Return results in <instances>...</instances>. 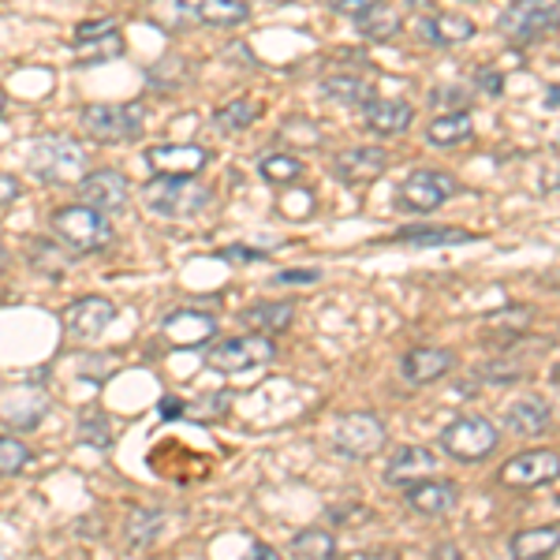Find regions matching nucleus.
Instances as JSON below:
<instances>
[{"instance_id": "nucleus-1", "label": "nucleus", "mask_w": 560, "mask_h": 560, "mask_svg": "<svg viewBox=\"0 0 560 560\" xmlns=\"http://www.w3.org/2000/svg\"><path fill=\"white\" fill-rule=\"evenodd\" d=\"M213 202V191L198 176H153L142 187V206L168 221H191L206 213Z\"/></svg>"}, {"instance_id": "nucleus-2", "label": "nucleus", "mask_w": 560, "mask_h": 560, "mask_svg": "<svg viewBox=\"0 0 560 560\" xmlns=\"http://www.w3.org/2000/svg\"><path fill=\"white\" fill-rule=\"evenodd\" d=\"M86 147L68 135H42L38 142L31 147V173L42 179V184L65 187V184H79L86 176Z\"/></svg>"}, {"instance_id": "nucleus-3", "label": "nucleus", "mask_w": 560, "mask_h": 560, "mask_svg": "<svg viewBox=\"0 0 560 560\" xmlns=\"http://www.w3.org/2000/svg\"><path fill=\"white\" fill-rule=\"evenodd\" d=\"M49 229H52V236L60 243H68L71 250H79V255H97V250L113 247V240H116V229L108 224V217L86 202L57 210L49 217Z\"/></svg>"}, {"instance_id": "nucleus-4", "label": "nucleus", "mask_w": 560, "mask_h": 560, "mask_svg": "<svg viewBox=\"0 0 560 560\" xmlns=\"http://www.w3.org/2000/svg\"><path fill=\"white\" fill-rule=\"evenodd\" d=\"M206 366L217 374H247V370H261L277 359L273 337L266 332H247V337H229L221 345L206 348Z\"/></svg>"}, {"instance_id": "nucleus-5", "label": "nucleus", "mask_w": 560, "mask_h": 560, "mask_svg": "<svg viewBox=\"0 0 560 560\" xmlns=\"http://www.w3.org/2000/svg\"><path fill=\"white\" fill-rule=\"evenodd\" d=\"M79 120H83V131L94 142L116 147V142L139 139L142 128H147V108H142L139 102H128V105H86Z\"/></svg>"}, {"instance_id": "nucleus-6", "label": "nucleus", "mask_w": 560, "mask_h": 560, "mask_svg": "<svg viewBox=\"0 0 560 560\" xmlns=\"http://www.w3.org/2000/svg\"><path fill=\"white\" fill-rule=\"evenodd\" d=\"M501 34L509 42H538L560 31V0H516L504 8L501 15Z\"/></svg>"}, {"instance_id": "nucleus-7", "label": "nucleus", "mask_w": 560, "mask_h": 560, "mask_svg": "<svg viewBox=\"0 0 560 560\" xmlns=\"http://www.w3.org/2000/svg\"><path fill=\"white\" fill-rule=\"evenodd\" d=\"M441 448H445L453 459H464V464H478V459L493 456L497 445H501V433L490 419H482V415H464V419L448 422L445 430H441Z\"/></svg>"}, {"instance_id": "nucleus-8", "label": "nucleus", "mask_w": 560, "mask_h": 560, "mask_svg": "<svg viewBox=\"0 0 560 560\" xmlns=\"http://www.w3.org/2000/svg\"><path fill=\"white\" fill-rule=\"evenodd\" d=\"M332 448L348 459H370L374 453H382L388 430L374 411H348L345 419L332 427Z\"/></svg>"}, {"instance_id": "nucleus-9", "label": "nucleus", "mask_w": 560, "mask_h": 560, "mask_svg": "<svg viewBox=\"0 0 560 560\" xmlns=\"http://www.w3.org/2000/svg\"><path fill=\"white\" fill-rule=\"evenodd\" d=\"M560 478V453L557 448H527V453L512 456L501 467V482L516 486V490H535Z\"/></svg>"}, {"instance_id": "nucleus-10", "label": "nucleus", "mask_w": 560, "mask_h": 560, "mask_svg": "<svg viewBox=\"0 0 560 560\" xmlns=\"http://www.w3.org/2000/svg\"><path fill=\"white\" fill-rule=\"evenodd\" d=\"M453 195H456V179L448 173H441V168H419V173H411L400 187V202L415 213L441 210Z\"/></svg>"}, {"instance_id": "nucleus-11", "label": "nucleus", "mask_w": 560, "mask_h": 560, "mask_svg": "<svg viewBox=\"0 0 560 560\" xmlns=\"http://www.w3.org/2000/svg\"><path fill=\"white\" fill-rule=\"evenodd\" d=\"M128 195L131 184L120 168H97V173H86L79 179V198L102 213H124L128 210Z\"/></svg>"}, {"instance_id": "nucleus-12", "label": "nucleus", "mask_w": 560, "mask_h": 560, "mask_svg": "<svg viewBox=\"0 0 560 560\" xmlns=\"http://www.w3.org/2000/svg\"><path fill=\"white\" fill-rule=\"evenodd\" d=\"M213 153L198 142H165V147L147 150V165L158 176H198L202 168H210Z\"/></svg>"}, {"instance_id": "nucleus-13", "label": "nucleus", "mask_w": 560, "mask_h": 560, "mask_svg": "<svg viewBox=\"0 0 560 560\" xmlns=\"http://www.w3.org/2000/svg\"><path fill=\"white\" fill-rule=\"evenodd\" d=\"M116 322V306L105 300V295H83V300H75L65 311V332L71 340H97L108 325Z\"/></svg>"}, {"instance_id": "nucleus-14", "label": "nucleus", "mask_w": 560, "mask_h": 560, "mask_svg": "<svg viewBox=\"0 0 560 560\" xmlns=\"http://www.w3.org/2000/svg\"><path fill=\"white\" fill-rule=\"evenodd\" d=\"M388 168V153L377 150V147H351V150H340L332 158V176L348 187H363V184H374Z\"/></svg>"}, {"instance_id": "nucleus-15", "label": "nucleus", "mask_w": 560, "mask_h": 560, "mask_svg": "<svg viewBox=\"0 0 560 560\" xmlns=\"http://www.w3.org/2000/svg\"><path fill=\"white\" fill-rule=\"evenodd\" d=\"M161 337L173 348H198L217 337V318L206 311H173L161 322Z\"/></svg>"}, {"instance_id": "nucleus-16", "label": "nucleus", "mask_w": 560, "mask_h": 560, "mask_svg": "<svg viewBox=\"0 0 560 560\" xmlns=\"http://www.w3.org/2000/svg\"><path fill=\"white\" fill-rule=\"evenodd\" d=\"M408 509L419 512V516H448L459 501V486L448 482V478H419V482L408 486Z\"/></svg>"}, {"instance_id": "nucleus-17", "label": "nucleus", "mask_w": 560, "mask_h": 560, "mask_svg": "<svg viewBox=\"0 0 560 560\" xmlns=\"http://www.w3.org/2000/svg\"><path fill=\"white\" fill-rule=\"evenodd\" d=\"M453 366H456V351H448V348H411L408 355H404V363H400V374H404V382H408V385L422 388V385L441 382V377H445Z\"/></svg>"}, {"instance_id": "nucleus-18", "label": "nucleus", "mask_w": 560, "mask_h": 560, "mask_svg": "<svg viewBox=\"0 0 560 560\" xmlns=\"http://www.w3.org/2000/svg\"><path fill=\"white\" fill-rule=\"evenodd\" d=\"M438 471V456L422 445H404L388 456V467H385V482L388 486H411L419 478H430Z\"/></svg>"}, {"instance_id": "nucleus-19", "label": "nucleus", "mask_w": 560, "mask_h": 560, "mask_svg": "<svg viewBox=\"0 0 560 560\" xmlns=\"http://www.w3.org/2000/svg\"><path fill=\"white\" fill-rule=\"evenodd\" d=\"M411 116L415 108L408 102H400V97H370L363 105V120L366 128L374 135H400L411 128Z\"/></svg>"}, {"instance_id": "nucleus-20", "label": "nucleus", "mask_w": 560, "mask_h": 560, "mask_svg": "<svg viewBox=\"0 0 560 560\" xmlns=\"http://www.w3.org/2000/svg\"><path fill=\"white\" fill-rule=\"evenodd\" d=\"M240 318H243V325H247L250 332H266V337H277V332L292 329L295 303H288V300H261L255 306H247Z\"/></svg>"}, {"instance_id": "nucleus-21", "label": "nucleus", "mask_w": 560, "mask_h": 560, "mask_svg": "<svg viewBox=\"0 0 560 560\" xmlns=\"http://www.w3.org/2000/svg\"><path fill=\"white\" fill-rule=\"evenodd\" d=\"M176 8H191V15L206 26H240L250 20L247 0H176Z\"/></svg>"}, {"instance_id": "nucleus-22", "label": "nucleus", "mask_w": 560, "mask_h": 560, "mask_svg": "<svg viewBox=\"0 0 560 560\" xmlns=\"http://www.w3.org/2000/svg\"><path fill=\"white\" fill-rule=\"evenodd\" d=\"M475 139V120L467 108H453V113L438 116V120L427 128V142L438 150H453V147H464V142Z\"/></svg>"}, {"instance_id": "nucleus-23", "label": "nucleus", "mask_w": 560, "mask_h": 560, "mask_svg": "<svg viewBox=\"0 0 560 560\" xmlns=\"http://www.w3.org/2000/svg\"><path fill=\"white\" fill-rule=\"evenodd\" d=\"M396 243H411V247H456V243H475V232L448 229V224H411V229L396 232Z\"/></svg>"}, {"instance_id": "nucleus-24", "label": "nucleus", "mask_w": 560, "mask_h": 560, "mask_svg": "<svg viewBox=\"0 0 560 560\" xmlns=\"http://www.w3.org/2000/svg\"><path fill=\"white\" fill-rule=\"evenodd\" d=\"M422 38L433 42V45H459V42H471L475 38V23L459 12H441V15H430L422 20Z\"/></svg>"}, {"instance_id": "nucleus-25", "label": "nucleus", "mask_w": 560, "mask_h": 560, "mask_svg": "<svg viewBox=\"0 0 560 560\" xmlns=\"http://www.w3.org/2000/svg\"><path fill=\"white\" fill-rule=\"evenodd\" d=\"M504 427L520 438H538L549 427V404L546 400H516L504 411Z\"/></svg>"}, {"instance_id": "nucleus-26", "label": "nucleus", "mask_w": 560, "mask_h": 560, "mask_svg": "<svg viewBox=\"0 0 560 560\" xmlns=\"http://www.w3.org/2000/svg\"><path fill=\"white\" fill-rule=\"evenodd\" d=\"M560 546V530L557 527H527L516 530L509 541L512 557L516 560H535V557H549Z\"/></svg>"}, {"instance_id": "nucleus-27", "label": "nucleus", "mask_w": 560, "mask_h": 560, "mask_svg": "<svg viewBox=\"0 0 560 560\" xmlns=\"http://www.w3.org/2000/svg\"><path fill=\"white\" fill-rule=\"evenodd\" d=\"M322 94L332 97V102H340V105L363 108L370 97H374V83L363 75H329V79H322Z\"/></svg>"}, {"instance_id": "nucleus-28", "label": "nucleus", "mask_w": 560, "mask_h": 560, "mask_svg": "<svg viewBox=\"0 0 560 560\" xmlns=\"http://www.w3.org/2000/svg\"><path fill=\"white\" fill-rule=\"evenodd\" d=\"M355 26H359V34H363V38L388 42V38H396V34H400V15H396L393 8H385V4H374L370 12L355 15Z\"/></svg>"}, {"instance_id": "nucleus-29", "label": "nucleus", "mask_w": 560, "mask_h": 560, "mask_svg": "<svg viewBox=\"0 0 560 560\" xmlns=\"http://www.w3.org/2000/svg\"><path fill=\"white\" fill-rule=\"evenodd\" d=\"M75 433L83 445H94V448H113V422L102 408H83L79 411V422H75Z\"/></svg>"}, {"instance_id": "nucleus-30", "label": "nucleus", "mask_w": 560, "mask_h": 560, "mask_svg": "<svg viewBox=\"0 0 560 560\" xmlns=\"http://www.w3.org/2000/svg\"><path fill=\"white\" fill-rule=\"evenodd\" d=\"M258 116H261V108L255 102H229L213 113V128L221 135H240V131H247Z\"/></svg>"}, {"instance_id": "nucleus-31", "label": "nucleus", "mask_w": 560, "mask_h": 560, "mask_svg": "<svg viewBox=\"0 0 560 560\" xmlns=\"http://www.w3.org/2000/svg\"><path fill=\"white\" fill-rule=\"evenodd\" d=\"M258 173L266 184L284 187V184H295V179L306 173V165L300 158H292V153H269V158L258 161Z\"/></svg>"}, {"instance_id": "nucleus-32", "label": "nucleus", "mask_w": 560, "mask_h": 560, "mask_svg": "<svg viewBox=\"0 0 560 560\" xmlns=\"http://www.w3.org/2000/svg\"><path fill=\"white\" fill-rule=\"evenodd\" d=\"M530 306H509V311H497V314H490L486 318V332H497L501 340H516L520 332H527L530 329Z\"/></svg>"}, {"instance_id": "nucleus-33", "label": "nucleus", "mask_w": 560, "mask_h": 560, "mask_svg": "<svg viewBox=\"0 0 560 560\" xmlns=\"http://www.w3.org/2000/svg\"><path fill=\"white\" fill-rule=\"evenodd\" d=\"M292 557H306V560H325V557H337V538L322 527H311L303 535L292 538Z\"/></svg>"}, {"instance_id": "nucleus-34", "label": "nucleus", "mask_w": 560, "mask_h": 560, "mask_svg": "<svg viewBox=\"0 0 560 560\" xmlns=\"http://www.w3.org/2000/svg\"><path fill=\"white\" fill-rule=\"evenodd\" d=\"M161 523H165V516H161L158 509H139V512H131V520H128V527H124V535H128V541L135 549H142V546H150L153 538L161 535Z\"/></svg>"}, {"instance_id": "nucleus-35", "label": "nucleus", "mask_w": 560, "mask_h": 560, "mask_svg": "<svg viewBox=\"0 0 560 560\" xmlns=\"http://www.w3.org/2000/svg\"><path fill=\"white\" fill-rule=\"evenodd\" d=\"M187 75H191V65L173 52V57H165L161 65H153L147 79H150V86H158V90H176L187 83Z\"/></svg>"}, {"instance_id": "nucleus-36", "label": "nucleus", "mask_w": 560, "mask_h": 560, "mask_svg": "<svg viewBox=\"0 0 560 560\" xmlns=\"http://www.w3.org/2000/svg\"><path fill=\"white\" fill-rule=\"evenodd\" d=\"M26 261H31V266L38 269V273H45V277H60L68 269V258L60 255V247L42 243V240L26 243Z\"/></svg>"}, {"instance_id": "nucleus-37", "label": "nucleus", "mask_w": 560, "mask_h": 560, "mask_svg": "<svg viewBox=\"0 0 560 560\" xmlns=\"http://www.w3.org/2000/svg\"><path fill=\"white\" fill-rule=\"evenodd\" d=\"M79 45V60L83 65H102V60H116L124 52L120 34H105V38H90V42H75Z\"/></svg>"}, {"instance_id": "nucleus-38", "label": "nucleus", "mask_w": 560, "mask_h": 560, "mask_svg": "<svg viewBox=\"0 0 560 560\" xmlns=\"http://www.w3.org/2000/svg\"><path fill=\"white\" fill-rule=\"evenodd\" d=\"M26 464H31V448H26L20 438H8V433H0V478L20 475Z\"/></svg>"}, {"instance_id": "nucleus-39", "label": "nucleus", "mask_w": 560, "mask_h": 560, "mask_svg": "<svg viewBox=\"0 0 560 560\" xmlns=\"http://www.w3.org/2000/svg\"><path fill=\"white\" fill-rule=\"evenodd\" d=\"M195 408H202V411H195L191 419L217 422V419H224V415H229V408H232V393H213V396H202V400H198Z\"/></svg>"}, {"instance_id": "nucleus-40", "label": "nucleus", "mask_w": 560, "mask_h": 560, "mask_svg": "<svg viewBox=\"0 0 560 560\" xmlns=\"http://www.w3.org/2000/svg\"><path fill=\"white\" fill-rule=\"evenodd\" d=\"M314 280H322V269H284L273 277V284H314Z\"/></svg>"}, {"instance_id": "nucleus-41", "label": "nucleus", "mask_w": 560, "mask_h": 560, "mask_svg": "<svg viewBox=\"0 0 560 560\" xmlns=\"http://www.w3.org/2000/svg\"><path fill=\"white\" fill-rule=\"evenodd\" d=\"M325 4H329L332 12H340V15H351V20H355V15L370 12V8H374V4H382V0H325Z\"/></svg>"}, {"instance_id": "nucleus-42", "label": "nucleus", "mask_w": 560, "mask_h": 560, "mask_svg": "<svg viewBox=\"0 0 560 560\" xmlns=\"http://www.w3.org/2000/svg\"><path fill=\"white\" fill-rule=\"evenodd\" d=\"M116 23L113 20H94V23H83L75 31V42H90V38H105V34H113Z\"/></svg>"}, {"instance_id": "nucleus-43", "label": "nucleus", "mask_w": 560, "mask_h": 560, "mask_svg": "<svg viewBox=\"0 0 560 560\" xmlns=\"http://www.w3.org/2000/svg\"><path fill=\"white\" fill-rule=\"evenodd\" d=\"M20 179L15 176H8V173H0V210H4V206H12L15 198H20Z\"/></svg>"}, {"instance_id": "nucleus-44", "label": "nucleus", "mask_w": 560, "mask_h": 560, "mask_svg": "<svg viewBox=\"0 0 560 560\" xmlns=\"http://www.w3.org/2000/svg\"><path fill=\"white\" fill-rule=\"evenodd\" d=\"M161 419H187V400H176V396H161Z\"/></svg>"}, {"instance_id": "nucleus-45", "label": "nucleus", "mask_w": 560, "mask_h": 560, "mask_svg": "<svg viewBox=\"0 0 560 560\" xmlns=\"http://www.w3.org/2000/svg\"><path fill=\"white\" fill-rule=\"evenodd\" d=\"M221 258L224 261H261L266 255H261V250H255V247H224Z\"/></svg>"}, {"instance_id": "nucleus-46", "label": "nucleus", "mask_w": 560, "mask_h": 560, "mask_svg": "<svg viewBox=\"0 0 560 560\" xmlns=\"http://www.w3.org/2000/svg\"><path fill=\"white\" fill-rule=\"evenodd\" d=\"M441 102H453L456 108H467V94L459 86H445V90H438V94H433V105H441Z\"/></svg>"}, {"instance_id": "nucleus-47", "label": "nucleus", "mask_w": 560, "mask_h": 560, "mask_svg": "<svg viewBox=\"0 0 560 560\" xmlns=\"http://www.w3.org/2000/svg\"><path fill=\"white\" fill-rule=\"evenodd\" d=\"M475 86H482L486 94H501V75L497 71H482V75H475Z\"/></svg>"}, {"instance_id": "nucleus-48", "label": "nucleus", "mask_w": 560, "mask_h": 560, "mask_svg": "<svg viewBox=\"0 0 560 560\" xmlns=\"http://www.w3.org/2000/svg\"><path fill=\"white\" fill-rule=\"evenodd\" d=\"M250 553L261 557V560H273V557H277V549H273V546H266V541H255V546H250Z\"/></svg>"}, {"instance_id": "nucleus-49", "label": "nucleus", "mask_w": 560, "mask_h": 560, "mask_svg": "<svg viewBox=\"0 0 560 560\" xmlns=\"http://www.w3.org/2000/svg\"><path fill=\"white\" fill-rule=\"evenodd\" d=\"M408 4L415 8V12H427V8L433 4V0H408Z\"/></svg>"}, {"instance_id": "nucleus-50", "label": "nucleus", "mask_w": 560, "mask_h": 560, "mask_svg": "<svg viewBox=\"0 0 560 560\" xmlns=\"http://www.w3.org/2000/svg\"><path fill=\"white\" fill-rule=\"evenodd\" d=\"M4 269H8V247L0 243V273H4Z\"/></svg>"}, {"instance_id": "nucleus-51", "label": "nucleus", "mask_w": 560, "mask_h": 560, "mask_svg": "<svg viewBox=\"0 0 560 560\" xmlns=\"http://www.w3.org/2000/svg\"><path fill=\"white\" fill-rule=\"evenodd\" d=\"M4 108H8V94L0 90V116H4Z\"/></svg>"}, {"instance_id": "nucleus-52", "label": "nucleus", "mask_w": 560, "mask_h": 560, "mask_svg": "<svg viewBox=\"0 0 560 560\" xmlns=\"http://www.w3.org/2000/svg\"><path fill=\"white\" fill-rule=\"evenodd\" d=\"M546 184H549V187H560V176H557V173H549V179H546Z\"/></svg>"}, {"instance_id": "nucleus-53", "label": "nucleus", "mask_w": 560, "mask_h": 560, "mask_svg": "<svg viewBox=\"0 0 560 560\" xmlns=\"http://www.w3.org/2000/svg\"><path fill=\"white\" fill-rule=\"evenodd\" d=\"M553 382L560 385V363H557V370H553Z\"/></svg>"}]
</instances>
